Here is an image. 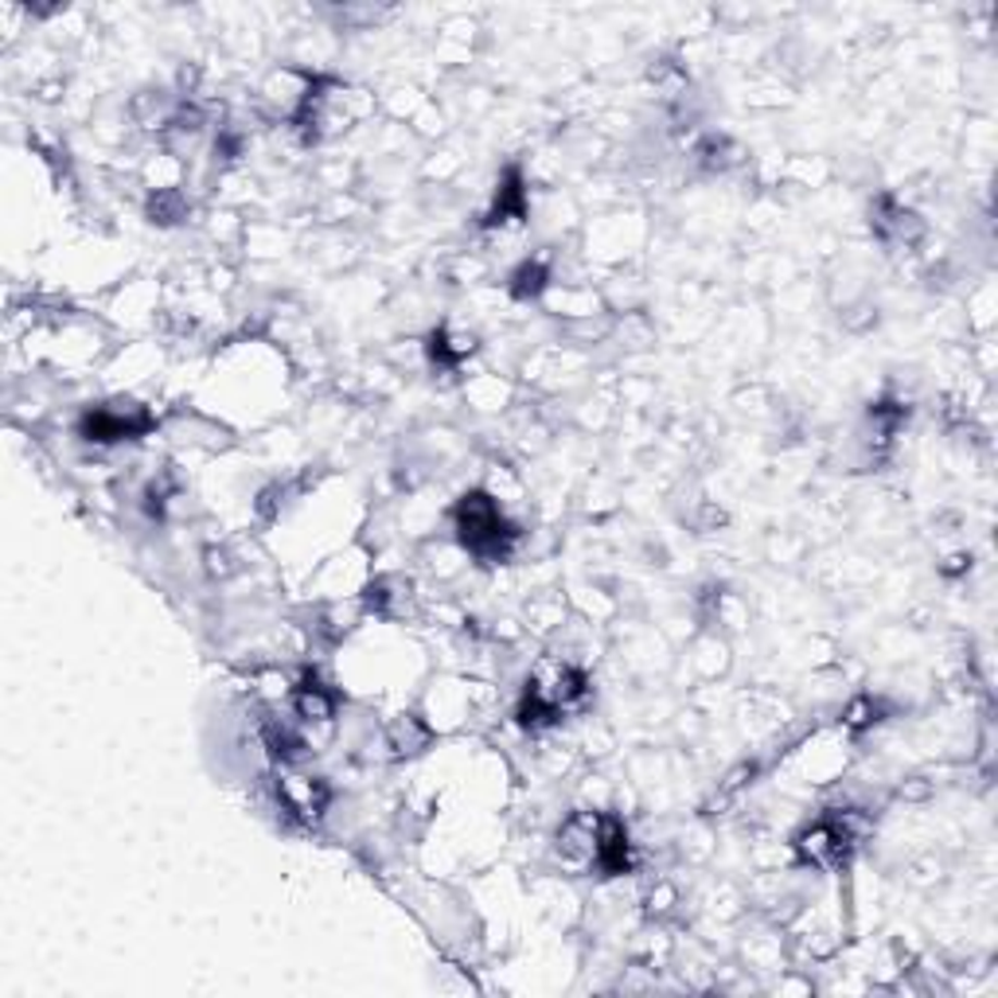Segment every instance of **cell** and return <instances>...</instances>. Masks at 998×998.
I'll list each match as a JSON object with an SVG mask.
<instances>
[{"mask_svg": "<svg viewBox=\"0 0 998 998\" xmlns=\"http://www.w3.org/2000/svg\"><path fill=\"white\" fill-rule=\"evenodd\" d=\"M457 531H460V542H465L468 551L477 554L480 562L507 558V551H512V542H515L512 522L500 515L495 500H492V495H484V492H472V495H465V500H460V507H457Z\"/></svg>", "mask_w": 998, "mask_h": 998, "instance_id": "obj_1", "label": "cell"}, {"mask_svg": "<svg viewBox=\"0 0 998 998\" xmlns=\"http://www.w3.org/2000/svg\"><path fill=\"white\" fill-rule=\"evenodd\" d=\"M149 430V414L130 406V410H90L83 418L86 441H130Z\"/></svg>", "mask_w": 998, "mask_h": 998, "instance_id": "obj_2", "label": "cell"}, {"mask_svg": "<svg viewBox=\"0 0 998 998\" xmlns=\"http://www.w3.org/2000/svg\"><path fill=\"white\" fill-rule=\"evenodd\" d=\"M522 215V180L519 172H507L500 196H495V211H492V223H507V219H519Z\"/></svg>", "mask_w": 998, "mask_h": 998, "instance_id": "obj_3", "label": "cell"}, {"mask_svg": "<svg viewBox=\"0 0 998 998\" xmlns=\"http://www.w3.org/2000/svg\"><path fill=\"white\" fill-rule=\"evenodd\" d=\"M542 285H546V266H542V261H534V266H531V261H527V266H522V270L515 273V285H512V293H515V297H522V300H527V297H539V293H542Z\"/></svg>", "mask_w": 998, "mask_h": 998, "instance_id": "obj_4", "label": "cell"}]
</instances>
